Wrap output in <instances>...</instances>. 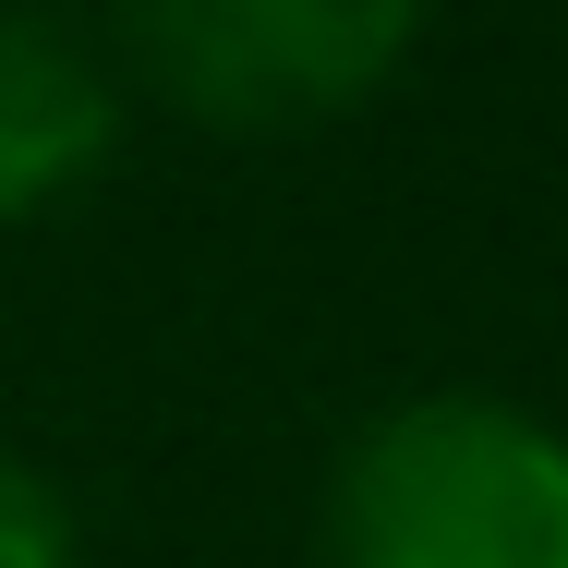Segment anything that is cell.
I'll use <instances>...</instances> for the list:
<instances>
[{
    "label": "cell",
    "instance_id": "4",
    "mask_svg": "<svg viewBox=\"0 0 568 568\" xmlns=\"http://www.w3.org/2000/svg\"><path fill=\"white\" fill-rule=\"evenodd\" d=\"M0 568H73V520L24 459H0Z\"/></svg>",
    "mask_w": 568,
    "mask_h": 568
},
{
    "label": "cell",
    "instance_id": "2",
    "mask_svg": "<svg viewBox=\"0 0 568 568\" xmlns=\"http://www.w3.org/2000/svg\"><path fill=\"white\" fill-rule=\"evenodd\" d=\"M412 37H424V0H121L133 73L170 110L230 121V133L363 110Z\"/></svg>",
    "mask_w": 568,
    "mask_h": 568
},
{
    "label": "cell",
    "instance_id": "1",
    "mask_svg": "<svg viewBox=\"0 0 568 568\" xmlns=\"http://www.w3.org/2000/svg\"><path fill=\"white\" fill-rule=\"evenodd\" d=\"M327 568H568V436L508 399H412L327 484Z\"/></svg>",
    "mask_w": 568,
    "mask_h": 568
},
{
    "label": "cell",
    "instance_id": "3",
    "mask_svg": "<svg viewBox=\"0 0 568 568\" xmlns=\"http://www.w3.org/2000/svg\"><path fill=\"white\" fill-rule=\"evenodd\" d=\"M121 133V98L98 73V49L24 0H0V219H37L61 194L98 182Z\"/></svg>",
    "mask_w": 568,
    "mask_h": 568
}]
</instances>
